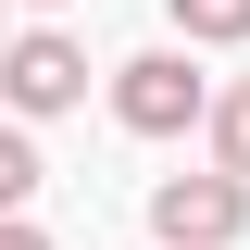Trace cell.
<instances>
[{"instance_id":"cell-7","label":"cell","mask_w":250,"mask_h":250,"mask_svg":"<svg viewBox=\"0 0 250 250\" xmlns=\"http://www.w3.org/2000/svg\"><path fill=\"white\" fill-rule=\"evenodd\" d=\"M0 250H50V238H38V225H25V213H0Z\"/></svg>"},{"instance_id":"cell-1","label":"cell","mask_w":250,"mask_h":250,"mask_svg":"<svg viewBox=\"0 0 250 250\" xmlns=\"http://www.w3.org/2000/svg\"><path fill=\"white\" fill-rule=\"evenodd\" d=\"M238 225H250V188L238 175H163L150 188V238L163 250H225Z\"/></svg>"},{"instance_id":"cell-4","label":"cell","mask_w":250,"mask_h":250,"mask_svg":"<svg viewBox=\"0 0 250 250\" xmlns=\"http://www.w3.org/2000/svg\"><path fill=\"white\" fill-rule=\"evenodd\" d=\"M38 200V150H25V125H0V213H25Z\"/></svg>"},{"instance_id":"cell-8","label":"cell","mask_w":250,"mask_h":250,"mask_svg":"<svg viewBox=\"0 0 250 250\" xmlns=\"http://www.w3.org/2000/svg\"><path fill=\"white\" fill-rule=\"evenodd\" d=\"M0 38H13V25H0Z\"/></svg>"},{"instance_id":"cell-3","label":"cell","mask_w":250,"mask_h":250,"mask_svg":"<svg viewBox=\"0 0 250 250\" xmlns=\"http://www.w3.org/2000/svg\"><path fill=\"white\" fill-rule=\"evenodd\" d=\"M113 113L138 125V138H175V125H200V75H188V50H138L113 75Z\"/></svg>"},{"instance_id":"cell-5","label":"cell","mask_w":250,"mask_h":250,"mask_svg":"<svg viewBox=\"0 0 250 250\" xmlns=\"http://www.w3.org/2000/svg\"><path fill=\"white\" fill-rule=\"evenodd\" d=\"M213 150H225V175H250V88L213 100Z\"/></svg>"},{"instance_id":"cell-6","label":"cell","mask_w":250,"mask_h":250,"mask_svg":"<svg viewBox=\"0 0 250 250\" xmlns=\"http://www.w3.org/2000/svg\"><path fill=\"white\" fill-rule=\"evenodd\" d=\"M188 38H250V0H175Z\"/></svg>"},{"instance_id":"cell-2","label":"cell","mask_w":250,"mask_h":250,"mask_svg":"<svg viewBox=\"0 0 250 250\" xmlns=\"http://www.w3.org/2000/svg\"><path fill=\"white\" fill-rule=\"evenodd\" d=\"M0 100H13V113H75V100H88V50H75L62 25L0 38Z\"/></svg>"}]
</instances>
